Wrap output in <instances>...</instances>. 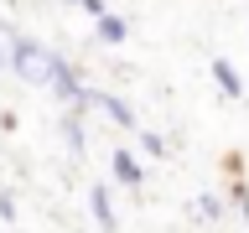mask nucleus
<instances>
[{"mask_svg": "<svg viewBox=\"0 0 249 233\" xmlns=\"http://www.w3.org/2000/svg\"><path fill=\"white\" fill-rule=\"evenodd\" d=\"M21 83H31V88H47L57 93L68 109H78V99H83V83L73 78V62H62L52 47L31 42V36H16V67H11Z\"/></svg>", "mask_w": 249, "mask_h": 233, "instance_id": "obj_1", "label": "nucleus"}, {"mask_svg": "<svg viewBox=\"0 0 249 233\" xmlns=\"http://www.w3.org/2000/svg\"><path fill=\"white\" fill-rule=\"evenodd\" d=\"M89 104H99V109H104V119H114L120 130H135V109L124 104L120 93H99V88H89V83H83V99H78V114H83Z\"/></svg>", "mask_w": 249, "mask_h": 233, "instance_id": "obj_2", "label": "nucleus"}, {"mask_svg": "<svg viewBox=\"0 0 249 233\" xmlns=\"http://www.w3.org/2000/svg\"><path fill=\"white\" fill-rule=\"evenodd\" d=\"M89 213H93V223H99L104 233L120 228V217H114V202H109V186H89Z\"/></svg>", "mask_w": 249, "mask_h": 233, "instance_id": "obj_3", "label": "nucleus"}, {"mask_svg": "<svg viewBox=\"0 0 249 233\" xmlns=\"http://www.w3.org/2000/svg\"><path fill=\"white\" fill-rule=\"evenodd\" d=\"M93 31H99V42L124 47V36H130V21H124V16H114V11H99V16H93Z\"/></svg>", "mask_w": 249, "mask_h": 233, "instance_id": "obj_4", "label": "nucleus"}, {"mask_svg": "<svg viewBox=\"0 0 249 233\" xmlns=\"http://www.w3.org/2000/svg\"><path fill=\"white\" fill-rule=\"evenodd\" d=\"M208 73H213V83L223 88V99H244V83H239V73H233L229 57H213V62H208Z\"/></svg>", "mask_w": 249, "mask_h": 233, "instance_id": "obj_5", "label": "nucleus"}, {"mask_svg": "<svg viewBox=\"0 0 249 233\" xmlns=\"http://www.w3.org/2000/svg\"><path fill=\"white\" fill-rule=\"evenodd\" d=\"M109 171H114V176H120L124 186H145V171H140V161H135L130 150H124V145H120L114 155H109Z\"/></svg>", "mask_w": 249, "mask_h": 233, "instance_id": "obj_6", "label": "nucleus"}, {"mask_svg": "<svg viewBox=\"0 0 249 233\" xmlns=\"http://www.w3.org/2000/svg\"><path fill=\"white\" fill-rule=\"evenodd\" d=\"M62 140H68V150H73V155H83V150H89V135H83V124H78V109L62 119Z\"/></svg>", "mask_w": 249, "mask_h": 233, "instance_id": "obj_7", "label": "nucleus"}, {"mask_svg": "<svg viewBox=\"0 0 249 233\" xmlns=\"http://www.w3.org/2000/svg\"><path fill=\"white\" fill-rule=\"evenodd\" d=\"M16 36H21V31H11L5 21H0V73L16 67Z\"/></svg>", "mask_w": 249, "mask_h": 233, "instance_id": "obj_8", "label": "nucleus"}, {"mask_svg": "<svg viewBox=\"0 0 249 233\" xmlns=\"http://www.w3.org/2000/svg\"><path fill=\"white\" fill-rule=\"evenodd\" d=\"M192 207H197V217H208V223H218V217H223V202H218L213 192H202V197L192 202Z\"/></svg>", "mask_w": 249, "mask_h": 233, "instance_id": "obj_9", "label": "nucleus"}, {"mask_svg": "<svg viewBox=\"0 0 249 233\" xmlns=\"http://www.w3.org/2000/svg\"><path fill=\"white\" fill-rule=\"evenodd\" d=\"M140 150L145 155H166V140L156 135V130H145V135H140Z\"/></svg>", "mask_w": 249, "mask_h": 233, "instance_id": "obj_10", "label": "nucleus"}, {"mask_svg": "<svg viewBox=\"0 0 249 233\" xmlns=\"http://www.w3.org/2000/svg\"><path fill=\"white\" fill-rule=\"evenodd\" d=\"M0 217H5V223H16V197H5V192H0Z\"/></svg>", "mask_w": 249, "mask_h": 233, "instance_id": "obj_11", "label": "nucleus"}, {"mask_svg": "<svg viewBox=\"0 0 249 233\" xmlns=\"http://www.w3.org/2000/svg\"><path fill=\"white\" fill-rule=\"evenodd\" d=\"M233 202H239V213H244V223H249V186H233Z\"/></svg>", "mask_w": 249, "mask_h": 233, "instance_id": "obj_12", "label": "nucleus"}, {"mask_svg": "<svg viewBox=\"0 0 249 233\" xmlns=\"http://www.w3.org/2000/svg\"><path fill=\"white\" fill-rule=\"evenodd\" d=\"M68 5H83L89 16H99V11H104V0H68Z\"/></svg>", "mask_w": 249, "mask_h": 233, "instance_id": "obj_13", "label": "nucleus"}]
</instances>
